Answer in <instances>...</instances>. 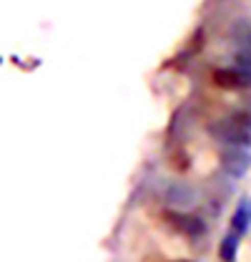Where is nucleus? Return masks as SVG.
<instances>
[{
    "instance_id": "1",
    "label": "nucleus",
    "mask_w": 251,
    "mask_h": 262,
    "mask_svg": "<svg viewBox=\"0 0 251 262\" xmlns=\"http://www.w3.org/2000/svg\"><path fill=\"white\" fill-rule=\"evenodd\" d=\"M214 134L221 136L223 141L234 144V146H246V144H251V121L246 116L236 114V116H231V119L216 124Z\"/></svg>"
},
{
    "instance_id": "2",
    "label": "nucleus",
    "mask_w": 251,
    "mask_h": 262,
    "mask_svg": "<svg viewBox=\"0 0 251 262\" xmlns=\"http://www.w3.org/2000/svg\"><path fill=\"white\" fill-rule=\"evenodd\" d=\"M249 164H251V157L246 151H229V154L223 157V169H226L229 174H234V177L246 174Z\"/></svg>"
},
{
    "instance_id": "3",
    "label": "nucleus",
    "mask_w": 251,
    "mask_h": 262,
    "mask_svg": "<svg viewBox=\"0 0 251 262\" xmlns=\"http://www.w3.org/2000/svg\"><path fill=\"white\" fill-rule=\"evenodd\" d=\"M214 81L219 86H223V89H241L244 83H249V76H244L239 71H216Z\"/></svg>"
},
{
    "instance_id": "4",
    "label": "nucleus",
    "mask_w": 251,
    "mask_h": 262,
    "mask_svg": "<svg viewBox=\"0 0 251 262\" xmlns=\"http://www.w3.org/2000/svg\"><path fill=\"white\" fill-rule=\"evenodd\" d=\"M166 199H168L171 204H176V207H186V204L193 202V192L186 189L184 184H171L168 192H166Z\"/></svg>"
},
{
    "instance_id": "5",
    "label": "nucleus",
    "mask_w": 251,
    "mask_h": 262,
    "mask_svg": "<svg viewBox=\"0 0 251 262\" xmlns=\"http://www.w3.org/2000/svg\"><path fill=\"white\" fill-rule=\"evenodd\" d=\"M234 237H229V239H223V245H221V257L223 260H231L234 257Z\"/></svg>"
},
{
    "instance_id": "6",
    "label": "nucleus",
    "mask_w": 251,
    "mask_h": 262,
    "mask_svg": "<svg viewBox=\"0 0 251 262\" xmlns=\"http://www.w3.org/2000/svg\"><path fill=\"white\" fill-rule=\"evenodd\" d=\"M244 46H249L251 48V28H249V33H246V43H244Z\"/></svg>"
}]
</instances>
